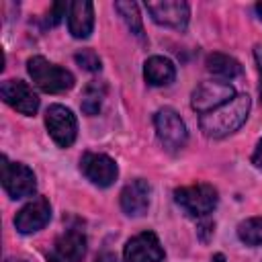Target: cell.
Segmentation results:
<instances>
[{"label":"cell","instance_id":"18","mask_svg":"<svg viewBox=\"0 0 262 262\" xmlns=\"http://www.w3.org/2000/svg\"><path fill=\"white\" fill-rule=\"evenodd\" d=\"M104 96H106V86L102 82H96V80L88 82L84 92H82V102H80L84 115H90V117L96 115L100 111V106H102Z\"/></svg>","mask_w":262,"mask_h":262},{"label":"cell","instance_id":"5","mask_svg":"<svg viewBox=\"0 0 262 262\" xmlns=\"http://www.w3.org/2000/svg\"><path fill=\"white\" fill-rule=\"evenodd\" d=\"M45 125H47V131H49L51 139L59 147H70L76 141L78 121H76V115L68 106L51 104L45 113Z\"/></svg>","mask_w":262,"mask_h":262},{"label":"cell","instance_id":"7","mask_svg":"<svg viewBox=\"0 0 262 262\" xmlns=\"http://www.w3.org/2000/svg\"><path fill=\"white\" fill-rule=\"evenodd\" d=\"M235 96V90L229 82H201L194 90H192V98L190 104L196 113L207 115L219 106H223L225 102H229Z\"/></svg>","mask_w":262,"mask_h":262},{"label":"cell","instance_id":"27","mask_svg":"<svg viewBox=\"0 0 262 262\" xmlns=\"http://www.w3.org/2000/svg\"><path fill=\"white\" fill-rule=\"evenodd\" d=\"M8 262H27V260H16V258H12V260H8Z\"/></svg>","mask_w":262,"mask_h":262},{"label":"cell","instance_id":"12","mask_svg":"<svg viewBox=\"0 0 262 262\" xmlns=\"http://www.w3.org/2000/svg\"><path fill=\"white\" fill-rule=\"evenodd\" d=\"M2 100L23 115H35L39 108V96L23 80H4L0 86Z\"/></svg>","mask_w":262,"mask_h":262},{"label":"cell","instance_id":"26","mask_svg":"<svg viewBox=\"0 0 262 262\" xmlns=\"http://www.w3.org/2000/svg\"><path fill=\"white\" fill-rule=\"evenodd\" d=\"M213 262H225V258H223V254H217V256L213 258Z\"/></svg>","mask_w":262,"mask_h":262},{"label":"cell","instance_id":"14","mask_svg":"<svg viewBox=\"0 0 262 262\" xmlns=\"http://www.w3.org/2000/svg\"><path fill=\"white\" fill-rule=\"evenodd\" d=\"M149 207V184L143 178H135L121 190V209L129 217L145 215Z\"/></svg>","mask_w":262,"mask_h":262},{"label":"cell","instance_id":"13","mask_svg":"<svg viewBox=\"0 0 262 262\" xmlns=\"http://www.w3.org/2000/svg\"><path fill=\"white\" fill-rule=\"evenodd\" d=\"M86 254V237L78 229L63 231L47 252L49 262H80Z\"/></svg>","mask_w":262,"mask_h":262},{"label":"cell","instance_id":"19","mask_svg":"<svg viewBox=\"0 0 262 262\" xmlns=\"http://www.w3.org/2000/svg\"><path fill=\"white\" fill-rule=\"evenodd\" d=\"M115 10L119 12V16L125 20L127 29L137 37V39H143V23H141V16H139V8L135 2H115Z\"/></svg>","mask_w":262,"mask_h":262},{"label":"cell","instance_id":"8","mask_svg":"<svg viewBox=\"0 0 262 262\" xmlns=\"http://www.w3.org/2000/svg\"><path fill=\"white\" fill-rule=\"evenodd\" d=\"M145 10L149 12L151 20L164 27H172L184 31L188 25L190 8L182 0H160V2H145Z\"/></svg>","mask_w":262,"mask_h":262},{"label":"cell","instance_id":"24","mask_svg":"<svg viewBox=\"0 0 262 262\" xmlns=\"http://www.w3.org/2000/svg\"><path fill=\"white\" fill-rule=\"evenodd\" d=\"M252 164H254L258 170H262V139L258 141V145H256V149H254V156H252Z\"/></svg>","mask_w":262,"mask_h":262},{"label":"cell","instance_id":"22","mask_svg":"<svg viewBox=\"0 0 262 262\" xmlns=\"http://www.w3.org/2000/svg\"><path fill=\"white\" fill-rule=\"evenodd\" d=\"M66 10H70V4H66V2H55V4L49 8V14H47V25H49V27L59 25L61 16H66Z\"/></svg>","mask_w":262,"mask_h":262},{"label":"cell","instance_id":"16","mask_svg":"<svg viewBox=\"0 0 262 262\" xmlns=\"http://www.w3.org/2000/svg\"><path fill=\"white\" fill-rule=\"evenodd\" d=\"M143 76H145L147 84H151V86H168L176 76V68L168 57L154 55L145 61Z\"/></svg>","mask_w":262,"mask_h":262},{"label":"cell","instance_id":"4","mask_svg":"<svg viewBox=\"0 0 262 262\" xmlns=\"http://www.w3.org/2000/svg\"><path fill=\"white\" fill-rule=\"evenodd\" d=\"M154 125H156L158 139L162 141V145L168 151H178L186 145L188 131H186L184 121L180 119V115L174 108H168V106L160 108L154 115Z\"/></svg>","mask_w":262,"mask_h":262},{"label":"cell","instance_id":"17","mask_svg":"<svg viewBox=\"0 0 262 262\" xmlns=\"http://www.w3.org/2000/svg\"><path fill=\"white\" fill-rule=\"evenodd\" d=\"M207 70L219 78H225V80H231V78H237L242 74V63L237 59H233L231 55H225V53H211L207 55Z\"/></svg>","mask_w":262,"mask_h":262},{"label":"cell","instance_id":"9","mask_svg":"<svg viewBox=\"0 0 262 262\" xmlns=\"http://www.w3.org/2000/svg\"><path fill=\"white\" fill-rule=\"evenodd\" d=\"M80 170L92 184H96L100 188L111 186L119 176V168H117L115 160L108 158L106 154H94V151H88L82 156Z\"/></svg>","mask_w":262,"mask_h":262},{"label":"cell","instance_id":"1","mask_svg":"<svg viewBox=\"0 0 262 262\" xmlns=\"http://www.w3.org/2000/svg\"><path fill=\"white\" fill-rule=\"evenodd\" d=\"M250 104L252 102H250L248 94L233 96L223 106H219V108H215L207 115H201V119H199L201 131L207 137H213V139H219V137H225V135L237 131L248 119Z\"/></svg>","mask_w":262,"mask_h":262},{"label":"cell","instance_id":"15","mask_svg":"<svg viewBox=\"0 0 262 262\" xmlns=\"http://www.w3.org/2000/svg\"><path fill=\"white\" fill-rule=\"evenodd\" d=\"M68 27L76 39H86L94 27V6L86 0H76L68 10Z\"/></svg>","mask_w":262,"mask_h":262},{"label":"cell","instance_id":"23","mask_svg":"<svg viewBox=\"0 0 262 262\" xmlns=\"http://www.w3.org/2000/svg\"><path fill=\"white\" fill-rule=\"evenodd\" d=\"M254 59H256V68H258V74H260L258 92H260V98H262V45H256L254 47Z\"/></svg>","mask_w":262,"mask_h":262},{"label":"cell","instance_id":"21","mask_svg":"<svg viewBox=\"0 0 262 262\" xmlns=\"http://www.w3.org/2000/svg\"><path fill=\"white\" fill-rule=\"evenodd\" d=\"M74 59H76V63L80 66V68H84V70H88V72H98L102 66H100V57L92 51V49H82V51H78L76 55H74Z\"/></svg>","mask_w":262,"mask_h":262},{"label":"cell","instance_id":"6","mask_svg":"<svg viewBox=\"0 0 262 262\" xmlns=\"http://www.w3.org/2000/svg\"><path fill=\"white\" fill-rule=\"evenodd\" d=\"M2 186L10 199H25L35 192L37 182L29 166L20 162H8L6 156H2Z\"/></svg>","mask_w":262,"mask_h":262},{"label":"cell","instance_id":"25","mask_svg":"<svg viewBox=\"0 0 262 262\" xmlns=\"http://www.w3.org/2000/svg\"><path fill=\"white\" fill-rule=\"evenodd\" d=\"M256 12H258V16H260V20H262V2L256 4Z\"/></svg>","mask_w":262,"mask_h":262},{"label":"cell","instance_id":"20","mask_svg":"<svg viewBox=\"0 0 262 262\" xmlns=\"http://www.w3.org/2000/svg\"><path fill=\"white\" fill-rule=\"evenodd\" d=\"M237 237L246 244V246H262V217H252L246 219L237 225Z\"/></svg>","mask_w":262,"mask_h":262},{"label":"cell","instance_id":"10","mask_svg":"<svg viewBox=\"0 0 262 262\" xmlns=\"http://www.w3.org/2000/svg\"><path fill=\"white\" fill-rule=\"evenodd\" d=\"M164 256V248L160 246V239L154 231L137 233L125 244L123 250L125 262H162Z\"/></svg>","mask_w":262,"mask_h":262},{"label":"cell","instance_id":"2","mask_svg":"<svg viewBox=\"0 0 262 262\" xmlns=\"http://www.w3.org/2000/svg\"><path fill=\"white\" fill-rule=\"evenodd\" d=\"M27 70H29V76L33 78V82L37 84V88L47 92V94H59V92H66L74 86L72 72L55 66V63H49L41 55L31 57L27 61Z\"/></svg>","mask_w":262,"mask_h":262},{"label":"cell","instance_id":"11","mask_svg":"<svg viewBox=\"0 0 262 262\" xmlns=\"http://www.w3.org/2000/svg\"><path fill=\"white\" fill-rule=\"evenodd\" d=\"M51 219V205L45 196H35L27 203L14 217V227L18 233H35L43 229Z\"/></svg>","mask_w":262,"mask_h":262},{"label":"cell","instance_id":"3","mask_svg":"<svg viewBox=\"0 0 262 262\" xmlns=\"http://www.w3.org/2000/svg\"><path fill=\"white\" fill-rule=\"evenodd\" d=\"M174 201L178 203V207L194 219L207 217L209 213H213V209L217 207L219 194L217 188L213 184L207 182H199L192 186H180L174 190Z\"/></svg>","mask_w":262,"mask_h":262}]
</instances>
